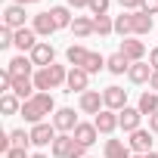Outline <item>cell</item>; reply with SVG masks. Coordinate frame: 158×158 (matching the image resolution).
<instances>
[{
	"instance_id": "6da1fadb",
	"label": "cell",
	"mask_w": 158,
	"mask_h": 158,
	"mask_svg": "<svg viewBox=\"0 0 158 158\" xmlns=\"http://www.w3.org/2000/svg\"><path fill=\"white\" fill-rule=\"evenodd\" d=\"M50 112H56V102H53L50 93H34L28 102H22V118H25L31 127H34V124H44V118H47Z\"/></svg>"
},
{
	"instance_id": "7a4b0ae2",
	"label": "cell",
	"mask_w": 158,
	"mask_h": 158,
	"mask_svg": "<svg viewBox=\"0 0 158 158\" xmlns=\"http://www.w3.org/2000/svg\"><path fill=\"white\" fill-rule=\"evenodd\" d=\"M68 81V71H65V65H50V68H37V74H34V87H37V93H50V90H56V87H62Z\"/></svg>"
},
{
	"instance_id": "3957f363",
	"label": "cell",
	"mask_w": 158,
	"mask_h": 158,
	"mask_svg": "<svg viewBox=\"0 0 158 158\" xmlns=\"http://www.w3.org/2000/svg\"><path fill=\"white\" fill-rule=\"evenodd\" d=\"M152 143H155V139H152V130H143V127L133 130L130 139H127L130 152H136V155H149V152H152Z\"/></svg>"
},
{
	"instance_id": "277c9868",
	"label": "cell",
	"mask_w": 158,
	"mask_h": 158,
	"mask_svg": "<svg viewBox=\"0 0 158 158\" xmlns=\"http://www.w3.org/2000/svg\"><path fill=\"white\" fill-rule=\"evenodd\" d=\"M77 124H81V121H77L74 109H56V115H53V127H56V130H62V133H74Z\"/></svg>"
},
{
	"instance_id": "5b68a950",
	"label": "cell",
	"mask_w": 158,
	"mask_h": 158,
	"mask_svg": "<svg viewBox=\"0 0 158 158\" xmlns=\"http://www.w3.org/2000/svg\"><path fill=\"white\" fill-rule=\"evenodd\" d=\"M102 99H106V109H112V112H121V109H127V90L124 87H106L102 90Z\"/></svg>"
},
{
	"instance_id": "8992f818",
	"label": "cell",
	"mask_w": 158,
	"mask_h": 158,
	"mask_svg": "<svg viewBox=\"0 0 158 158\" xmlns=\"http://www.w3.org/2000/svg\"><path fill=\"white\" fill-rule=\"evenodd\" d=\"M81 112H87V115H99L102 109H106V99H102V93L99 90H87V93H81Z\"/></svg>"
},
{
	"instance_id": "52a82bcc",
	"label": "cell",
	"mask_w": 158,
	"mask_h": 158,
	"mask_svg": "<svg viewBox=\"0 0 158 158\" xmlns=\"http://www.w3.org/2000/svg\"><path fill=\"white\" fill-rule=\"evenodd\" d=\"M53 59H56V50H53V44H47V40H40V44L31 50V62H34L37 68H50Z\"/></svg>"
},
{
	"instance_id": "ba28073f",
	"label": "cell",
	"mask_w": 158,
	"mask_h": 158,
	"mask_svg": "<svg viewBox=\"0 0 158 158\" xmlns=\"http://www.w3.org/2000/svg\"><path fill=\"white\" fill-rule=\"evenodd\" d=\"M28 133H31V146H53V139H56V127L47 124V121L44 124H34Z\"/></svg>"
},
{
	"instance_id": "9c48e42d",
	"label": "cell",
	"mask_w": 158,
	"mask_h": 158,
	"mask_svg": "<svg viewBox=\"0 0 158 158\" xmlns=\"http://www.w3.org/2000/svg\"><path fill=\"white\" fill-rule=\"evenodd\" d=\"M93 124H96V130H99V133H106V136H109V133H115V130L121 127V124H118V112H112V109H102V112L93 118Z\"/></svg>"
},
{
	"instance_id": "30bf717a",
	"label": "cell",
	"mask_w": 158,
	"mask_h": 158,
	"mask_svg": "<svg viewBox=\"0 0 158 158\" xmlns=\"http://www.w3.org/2000/svg\"><path fill=\"white\" fill-rule=\"evenodd\" d=\"M87 84H90V74L84 68H71L68 71V81H65L68 93H87Z\"/></svg>"
},
{
	"instance_id": "8fae6325",
	"label": "cell",
	"mask_w": 158,
	"mask_h": 158,
	"mask_svg": "<svg viewBox=\"0 0 158 158\" xmlns=\"http://www.w3.org/2000/svg\"><path fill=\"white\" fill-rule=\"evenodd\" d=\"M139 121H143V112L139 109H121L118 112V124H121V130H127V133H133V130H139Z\"/></svg>"
},
{
	"instance_id": "7c38bea8",
	"label": "cell",
	"mask_w": 158,
	"mask_h": 158,
	"mask_svg": "<svg viewBox=\"0 0 158 158\" xmlns=\"http://www.w3.org/2000/svg\"><path fill=\"white\" fill-rule=\"evenodd\" d=\"M3 25H6V28H13V31L25 28V6H19V3L6 6V10H3Z\"/></svg>"
},
{
	"instance_id": "4fadbf2b",
	"label": "cell",
	"mask_w": 158,
	"mask_h": 158,
	"mask_svg": "<svg viewBox=\"0 0 158 158\" xmlns=\"http://www.w3.org/2000/svg\"><path fill=\"white\" fill-rule=\"evenodd\" d=\"M31 68H34L31 56H16V59L6 62V71H10L13 77H31Z\"/></svg>"
},
{
	"instance_id": "5bb4252c",
	"label": "cell",
	"mask_w": 158,
	"mask_h": 158,
	"mask_svg": "<svg viewBox=\"0 0 158 158\" xmlns=\"http://www.w3.org/2000/svg\"><path fill=\"white\" fill-rule=\"evenodd\" d=\"M118 53H124L130 62H143V56H146V44H143V40H130V37H124Z\"/></svg>"
},
{
	"instance_id": "9a60e30c",
	"label": "cell",
	"mask_w": 158,
	"mask_h": 158,
	"mask_svg": "<svg viewBox=\"0 0 158 158\" xmlns=\"http://www.w3.org/2000/svg\"><path fill=\"white\" fill-rule=\"evenodd\" d=\"M37 44H40V40H37V34H34V28H19V31H16V47L22 50V56H25V50L31 53V50H34Z\"/></svg>"
},
{
	"instance_id": "2e32d148",
	"label": "cell",
	"mask_w": 158,
	"mask_h": 158,
	"mask_svg": "<svg viewBox=\"0 0 158 158\" xmlns=\"http://www.w3.org/2000/svg\"><path fill=\"white\" fill-rule=\"evenodd\" d=\"M152 74H155V68L146 65V62H133L130 71H127V77H130L133 84H146V81H152Z\"/></svg>"
},
{
	"instance_id": "e0dca14e",
	"label": "cell",
	"mask_w": 158,
	"mask_h": 158,
	"mask_svg": "<svg viewBox=\"0 0 158 158\" xmlns=\"http://www.w3.org/2000/svg\"><path fill=\"white\" fill-rule=\"evenodd\" d=\"M71 136L81 143V146H93V143H96V136H99V130H96V124H77Z\"/></svg>"
},
{
	"instance_id": "ac0fdd59",
	"label": "cell",
	"mask_w": 158,
	"mask_h": 158,
	"mask_svg": "<svg viewBox=\"0 0 158 158\" xmlns=\"http://www.w3.org/2000/svg\"><path fill=\"white\" fill-rule=\"evenodd\" d=\"M56 31V22H53V16L50 13H37L34 16V34H40V37H50Z\"/></svg>"
},
{
	"instance_id": "d6986e66",
	"label": "cell",
	"mask_w": 158,
	"mask_h": 158,
	"mask_svg": "<svg viewBox=\"0 0 158 158\" xmlns=\"http://www.w3.org/2000/svg\"><path fill=\"white\" fill-rule=\"evenodd\" d=\"M71 34H74L77 40H84V37L96 34V28H93V19H81V16H74V22H71Z\"/></svg>"
},
{
	"instance_id": "ffe728a7",
	"label": "cell",
	"mask_w": 158,
	"mask_h": 158,
	"mask_svg": "<svg viewBox=\"0 0 158 158\" xmlns=\"http://www.w3.org/2000/svg\"><path fill=\"white\" fill-rule=\"evenodd\" d=\"M130 22H133V34H149L152 31V16L143 13V10L130 13Z\"/></svg>"
},
{
	"instance_id": "44dd1931",
	"label": "cell",
	"mask_w": 158,
	"mask_h": 158,
	"mask_svg": "<svg viewBox=\"0 0 158 158\" xmlns=\"http://www.w3.org/2000/svg\"><path fill=\"white\" fill-rule=\"evenodd\" d=\"M130 65H133V62H130L124 53H115V56L106 59V68H109L112 74H124V71H130Z\"/></svg>"
},
{
	"instance_id": "7402d4cb",
	"label": "cell",
	"mask_w": 158,
	"mask_h": 158,
	"mask_svg": "<svg viewBox=\"0 0 158 158\" xmlns=\"http://www.w3.org/2000/svg\"><path fill=\"white\" fill-rule=\"evenodd\" d=\"M106 158H133L130 146H124V139H106Z\"/></svg>"
},
{
	"instance_id": "603a6c76",
	"label": "cell",
	"mask_w": 158,
	"mask_h": 158,
	"mask_svg": "<svg viewBox=\"0 0 158 158\" xmlns=\"http://www.w3.org/2000/svg\"><path fill=\"white\" fill-rule=\"evenodd\" d=\"M143 115H155L158 112V93L155 90H146L143 96H139V106H136Z\"/></svg>"
},
{
	"instance_id": "cb8c5ba5",
	"label": "cell",
	"mask_w": 158,
	"mask_h": 158,
	"mask_svg": "<svg viewBox=\"0 0 158 158\" xmlns=\"http://www.w3.org/2000/svg\"><path fill=\"white\" fill-rule=\"evenodd\" d=\"M65 56H68V62H71L74 68H84V62H87V56H90V50H84L81 44H71Z\"/></svg>"
},
{
	"instance_id": "d4e9b609",
	"label": "cell",
	"mask_w": 158,
	"mask_h": 158,
	"mask_svg": "<svg viewBox=\"0 0 158 158\" xmlns=\"http://www.w3.org/2000/svg\"><path fill=\"white\" fill-rule=\"evenodd\" d=\"M0 109H3L6 115H22V102L16 93H3V99H0Z\"/></svg>"
},
{
	"instance_id": "484cf974",
	"label": "cell",
	"mask_w": 158,
	"mask_h": 158,
	"mask_svg": "<svg viewBox=\"0 0 158 158\" xmlns=\"http://www.w3.org/2000/svg\"><path fill=\"white\" fill-rule=\"evenodd\" d=\"M50 16H53L56 28H71V13H68V6H53Z\"/></svg>"
},
{
	"instance_id": "4316f807",
	"label": "cell",
	"mask_w": 158,
	"mask_h": 158,
	"mask_svg": "<svg viewBox=\"0 0 158 158\" xmlns=\"http://www.w3.org/2000/svg\"><path fill=\"white\" fill-rule=\"evenodd\" d=\"M93 28H96V34H99V37H106V34H112V31H115V22H112L109 16H93Z\"/></svg>"
},
{
	"instance_id": "83f0119b",
	"label": "cell",
	"mask_w": 158,
	"mask_h": 158,
	"mask_svg": "<svg viewBox=\"0 0 158 158\" xmlns=\"http://www.w3.org/2000/svg\"><path fill=\"white\" fill-rule=\"evenodd\" d=\"M115 34H121V37L133 34V22H130V13H121V16L115 19Z\"/></svg>"
},
{
	"instance_id": "f1b7e54d",
	"label": "cell",
	"mask_w": 158,
	"mask_h": 158,
	"mask_svg": "<svg viewBox=\"0 0 158 158\" xmlns=\"http://www.w3.org/2000/svg\"><path fill=\"white\" fill-rule=\"evenodd\" d=\"M102 68H106V59H102L99 53H90L87 62H84V71H87V74H96V71H102Z\"/></svg>"
},
{
	"instance_id": "f546056e",
	"label": "cell",
	"mask_w": 158,
	"mask_h": 158,
	"mask_svg": "<svg viewBox=\"0 0 158 158\" xmlns=\"http://www.w3.org/2000/svg\"><path fill=\"white\" fill-rule=\"evenodd\" d=\"M10 143L19 146V149H28V146H31V133H25V130H10Z\"/></svg>"
},
{
	"instance_id": "4dcf8cb0",
	"label": "cell",
	"mask_w": 158,
	"mask_h": 158,
	"mask_svg": "<svg viewBox=\"0 0 158 158\" xmlns=\"http://www.w3.org/2000/svg\"><path fill=\"white\" fill-rule=\"evenodd\" d=\"M10 47H16V31L13 28H0V50H10Z\"/></svg>"
},
{
	"instance_id": "1f68e13d",
	"label": "cell",
	"mask_w": 158,
	"mask_h": 158,
	"mask_svg": "<svg viewBox=\"0 0 158 158\" xmlns=\"http://www.w3.org/2000/svg\"><path fill=\"white\" fill-rule=\"evenodd\" d=\"M93 16H106L109 13V0H90V6H87Z\"/></svg>"
},
{
	"instance_id": "d6a6232c",
	"label": "cell",
	"mask_w": 158,
	"mask_h": 158,
	"mask_svg": "<svg viewBox=\"0 0 158 158\" xmlns=\"http://www.w3.org/2000/svg\"><path fill=\"white\" fill-rule=\"evenodd\" d=\"M143 13H149V16H155L158 13V0H143V6H139Z\"/></svg>"
},
{
	"instance_id": "836d02e7",
	"label": "cell",
	"mask_w": 158,
	"mask_h": 158,
	"mask_svg": "<svg viewBox=\"0 0 158 158\" xmlns=\"http://www.w3.org/2000/svg\"><path fill=\"white\" fill-rule=\"evenodd\" d=\"M6 158H31V155H28V149H19V146H13V149L6 152Z\"/></svg>"
},
{
	"instance_id": "e575fe53",
	"label": "cell",
	"mask_w": 158,
	"mask_h": 158,
	"mask_svg": "<svg viewBox=\"0 0 158 158\" xmlns=\"http://www.w3.org/2000/svg\"><path fill=\"white\" fill-rule=\"evenodd\" d=\"M118 3H121L124 10H130V13H136V10L143 6V0H118Z\"/></svg>"
},
{
	"instance_id": "d590c367",
	"label": "cell",
	"mask_w": 158,
	"mask_h": 158,
	"mask_svg": "<svg viewBox=\"0 0 158 158\" xmlns=\"http://www.w3.org/2000/svg\"><path fill=\"white\" fill-rule=\"evenodd\" d=\"M149 65L158 71V47H155V50H149Z\"/></svg>"
},
{
	"instance_id": "8d00e7d4",
	"label": "cell",
	"mask_w": 158,
	"mask_h": 158,
	"mask_svg": "<svg viewBox=\"0 0 158 158\" xmlns=\"http://www.w3.org/2000/svg\"><path fill=\"white\" fill-rule=\"evenodd\" d=\"M68 6H74V10H81V6H90V0H65Z\"/></svg>"
},
{
	"instance_id": "74e56055",
	"label": "cell",
	"mask_w": 158,
	"mask_h": 158,
	"mask_svg": "<svg viewBox=\"0 0 158 158\" xmlns=\"http://www.w3.org/2000/svg\"><path fill=\"white\" fill-rule=\"evenodd\" d=\"M149 130H152V133H158V112H155V115H149Z\"/></svg>"
},
{
	"instance_id": "f35d334b",
	"label": "cell",
	"mask_w": 158,
	"mask_h": 158,
	"mask_svg": "<svg viewBox=\"0 0 158 158\" xmlns=\"http://www.w3.org/2000/svg\"><path fill=\"white\" fill-rule=\"evenodd\" d=\"M149 87H152V90H155V93H158V71H155V74H152V81H149Z\"/></svg>"
},
{
	"instance_id": "ab89813d",
	"label": "cell",
	"mask_w": 158,
	"mask_h": 158,
	"mask_svg": "<svg viewBox=\"0 0 158 158\" xmlns=\"http://www.w3.org/2000/svg\"><path fill=\"white\" fill-rule=\"evenodd\" d=\"M133 158H158V152H149V155H133Z\"/></svg>"
},
{
	"instance_id": "60d3db41",
	"label": "cell",
	"mask_w": 158,
	"mask_h": 158,
	"mask_svg": "<svg viewBox=\"0 0 158 158\" xmlns=\"http://www.w3.org/2000/svg\"><path fill=\"white\" fill-rule=\"evenodd\" d=\"M16 3H19V6H25V3H37V0H16Z\"/></svg>"
},
{
	"instance_id": "b9f144b4",
	"label": "cell",
	"mask_w": 158,
	"mask_h": 158,
	"mask_svg": "<svg viewBox=\"0 0 158 158\" xmlns=\"http://www.w3.org/2000/svg\"><path fill=\"white\" fill-rule=\"evenodd\" d=\"M31 158H47V155H40V152H34V155H31Z\"/></svg>"
},
{
	"instance_id": "7bdbcfd3",
	"label": "cell",
	"mask_w": 158,
	"mask_h": 158,
	"mask_svg": "<svg viewBox=\"0 0 158 158\" xmlns=\"http://www.w3.org/2000/svg\"><path fill=\"white\" fill-rule=\"evenodd\" d=\"M87 158H90V155H87Z\"/></svg>"
}]
</instances>
